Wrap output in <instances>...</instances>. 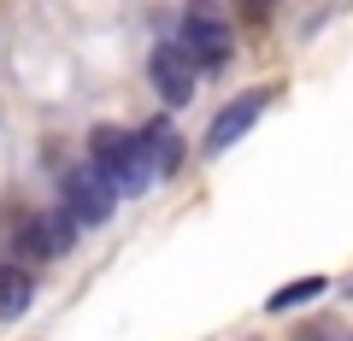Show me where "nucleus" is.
<instances>
[{
	"label": "nucleus",
	"mask_w": 353,
	"mask_h": 341,
	"mask_svg": "<svg viewBox=\"0 0 353 341\" xmlns=\"http://www.w3.org/2000/svg\"><path fill=\"white\" fill-rule=\"evenodd\" d=\"M18 247H24L30 259H59V253L77 247V224L65 218V206L59 212H36L24 229H18Z\"/></svg>",
	"instance_id": "obj_5"
},
{
	"label": "nucleus",
	"mask_w": 353,
	"mask_h": 341,
	"mask_svg": "<svg viewBox=\"0 0 353 341\" xmlns=\"http://www.w3.org/2000/svg\"><path fill=\"white\" fill-rule=\"evenodd\" d=\"M148 76H153V89H159V101H165V106H189V101H194V65L183 59L171 41H165V48H153Z\"/></svg>",
	"instance_id": "obj_6"
},
{
	"label": "nucleus",
	"mask_w": 353,
	"mask_h": 341,
	"mask_svg": "<svg viewBox=\"0 0 353 341\" xmlns=\"http://www.w3.org/2000/svg\"><path fill=\"white\" fill-rule=\"evenodd\" d=\"M88 165L112 183V194H148L153 189V171H148V159H141V141L130 136V130H118V124H101L94 136H88Z\"/></svg>",
	"instance_id": "obj_1"
},
{
	"label": "nucleus",
	"mask_w": 353,
	"mask_h": 341,
	"mask_svg": "<svg viewBox=\"0 0 353 341\" xmlns=\"http://www.w3.org/2000/svg\"><path fill=\"white\" fill-rule=\"evenodd\" d=\"M183 59L194 65V71H218V65H230V48H236V36H230V24L218 12H206V6H194V12H183V24H176V41H171Z\"/></svg>",
	"instance_id": "obj_2"
},
{
	"label": "nucleus",
	"mask_w": 353,
	"mask_h": 341,
	"mask_svg": "<svg viewBox=\"0 0 353 341\" xmlns=\"http://www.w3.org/2000/svg\"><path fill=\"white\" fill-rule=\"evenodd\" d=\"M36 300V277L24 265H0V318H24Z\"/></svg>",
	"instance_id": "obj_8"
},
{
	"label": "nucleus",
	"mask_w": 353,
	"mask_h": 341,
	"mask_svg": "<svg viewBox=\"0 0 353 341\" xmlns=\"http://www.w3.org/2000/svg\"><path fill=\"white\" fill-rule=\"evenodd\" d=\"M136 141H141V159H148L153 177H165V171H176V165H183V136H176L165 118H153V124L141 130Z\"/></svg>",
	"instance_id": "obj_7"
},
{
	"label": "nucleus",
	"mask_w": 353,
	"mask_h": 341,
	"mask_svg": "<svg viewBox=\"0 0 353 341\" xmlns=\"http://www.w3.org/2000/svg\"><path fill=\"white\" fill-rule=\"evenodd\" d=\"M265 106H271V89H248L241 101H230L224 112L212 118V130H206V141H201V147H206V153H230V147H236V141L248 136L253 124H259V112H265Z\"/></svg>",
	"instance_id": "obj_4"
},
{
	"label": "nucleus",
	"mask_w": 353,
	"mask_h": 341,
	"mask_svg": "<svg viewBox=\"0 0 353 341\" xmlns=\"http://www.w3.org/2000/svg\"><path fill=\"white\" fill-rule=\"evenodd\" d=\"M112 212H118V194H112V183H106L94 165H77V171H65V218H71L77 229L106 224Z\"/></svg>",
	"instance_id": "obj_3"
},
{
	"label": "nucleus",
	"mask_w": 353,
	"mask_h": 341,
	"mask_svg": "<svg viewBox=\"0 0 353 341\" xmlns=\"http://www.w3.org/2000/svg\"><path fill=\"white\" fill-rule=\"evenodd\" d=\"M324 289H330V277H301V282H289V289L271 294V300H265V312H289V306H301V300H318Z\"/></svg>",
	"instance_id": "obj_9"
}]
</instances>
